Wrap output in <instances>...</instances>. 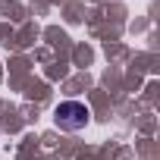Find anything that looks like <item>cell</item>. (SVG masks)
<instances>
[{"label": "cell", "instance_id": "obj_1", "mask_svg": "<svg viewBox=\"0 0 160 160\" xmlns=\"http://www.w3.org/2000/svg\"><path fill=\"white\" fill-rule=\"evenodd\" d=\"M53 119H57V126H60V129L75 132V129H85V126H88L91 113H88V107H85V104H78V101H63V104L53 110Z\"/></svg>", "mask_w": 160, "mask_h": 160}]
</instances>
